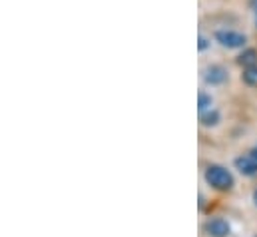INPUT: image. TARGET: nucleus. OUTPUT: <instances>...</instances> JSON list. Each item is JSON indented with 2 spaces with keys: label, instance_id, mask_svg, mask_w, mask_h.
Returning <instances> with one entry per match:
<instances>
[{
  "label": "nucleus",
  "instance_id": "1",
  "mask_svg": "<svg viewBox=\"0 0 257 237\" xmlns=\"http://www.w3.org/2000/svg\"><path fill=\"white\" fill-rule=\"evenodd\" d=\"M205 181L219 191H229L233 187V176L223 166H209L205 170Z\"/></svg>",
  "mask_w": 257,
  "mask_h": 237
},
{
  "label": "nucleus",
  "instance_id": "2",
  "mask_svg": "<svg viewBox=\"0 0 257 237\" xmlns=\"http://www.w3.org/2000/svg\"><path fill=\"white\" fill-rule=\"evenodd\" d=\"M215 40L223 46V48H243L247 38L245 34L233 32V30H217L215 32Z\"/></svg>",
  "mask_w": 257,
  "mask_h": 237
},
{
  "label": "nucleus",
  "instance_id": "3",
  "mask_svg": "<svg viewBox=\"0 0 257 237\" xmlns=\"http://www.w3.org/2000/svg\"><path fill=\"white\" fill-rule=\"evenodd\" d=\"M203 80L209 86H219V84H223L227 80V70L223 66H219V64H211V66H207L203 70Z\"/></svg>",
  "mask_w": 257,
  "mask_h": 237
},
{
  "label": "nucleus",
  "instance_id": "4",
  "mask_svg": "<svg viewBox=\"0 0 257 237\" xmlns=\"http://www.w3.org/2000/svg\"><path fill=\"white\" fill-rule=\"evenodd\" d=\"M231 231L229 223L221 217H211L205 221V233L209 237H227Z\"/></svg>",
  "mask_w": 257,
  "mask_h": 237
},
{
  "label": "nucleus",
  "instance_id": "5",
  "mask_svg": "<svg viewBox=\"0 0 257 237\" xmlns=\"http://www.w3.org/2000/svg\"><path fill=\"white\" fill-rule=\"evenodd\" d=\"M235 168L241 176H247V178H253L257 176V160L253 156H241L235 160Z\"/></svg>",
  "mask_w": 257,
  "mask_h": 237
},
{
  "label": "nucleus",
  "instance_id": "6",
  "mask_svg": "<svg viewBox=\"0 0 257 237\" xmlns=\"http://www.w3.org/2000/svg\"><path fill=\"white\" fill-rule=\"evenodd\" d=\"M237 62H239L241 66H245V68L257 66V50H253V48H247V50H243V52L239 54Z\"/></svg>",
  "mask_w": 257,
  "mask_h": 237
},
{
  "label": "nucleus",
  "instance_id": "7",
  "mask_svg": "<svg viewBox=\"0 0 257 237\" xmlns=\"http://www.w3.org/2000/svg\"><path fill=\"white\" fill-rule=\"evenodd\" d=\"M199 122H201L203 126H207V128H209V126H215V124L219 122V114L209 108V110H205V112L199 114Z\"/></svg>",
  "mask_w": 257,
  "mask_h": 237
},
{
  "label": "nucleus",
  "instance_id": "8",
  "mask_svg": "<svg viewBox=\"0 0 257 237\" xmlns=\"http://www.w3.org/2000/svg\"><path fill=\"white\" fill-rule=\"evenodd\" d=\"M241 80L249 86V88H257V66H251V68H245Z\"/></svg>",
  "mask_w": 257,
  "mask_h": 237
},
{
  "label": "nucleus",
  "instance_id": "9",
  "mask_svg": "<svg viewBox=\"0 0 257 237\" xmlns=\"http://www.w3.org/2000/svg\"><path fill=\"white\" fill-rule=\"evenodd\" d=\"M211 104H213L211 96H207L205 92H199V96H197V108H199V112L209 110V108H211Z\"/></svg>",
  "mask_w": 257,
  "mask_h": 237
},
{
  "label": "nucleus",
  "instance_id": "10",
  "mask_svg": "<svg viewBox=\"0 0 257 237\" xmlns=\"http://www.w3.org/2000/svg\"><path fill=\"white\" fill-rule=\"evenodd\" d=\"M207 48V40L203 36H199V50H205Z\"/></svg>",
  "mask_w": 257,
  "mask_h": 237
},
{
  "label": "nucleus",
  "instance_id": "11",
  "mask_svg": "<svg viewBox=\"0 0 257 237\" xmlns=\"http://www.w3.org/2000/svg\"><path fill=\"white\" fill-rule=\"evenodd\" d=\"M251 156H253V158L257 160V148H253V150H251Z\"/></svg>",
  "mask_w": 257,
  "mask_h": 237
},
{
  "label": "nucleus",
  "instance_id": "12",
  "mask_svg": "<svg viewBox=\"0 0 257 237\" xmlns=\"http://www.w3.org/2000/svg\"><path fill=\"white\" fill-rule=\"evenodd\" d=\"M253 201H255V205H257V189L253 191Z\"/></svg>",
  "mask_w": 257,
  "mask_h": 237
},
{
  "label": "nucleus",
  "instance_id": "13",
  "mask_svg": "<svg viewBox=\"0 0 257 237\" xmlns=\"http://www.w3.org/2000/svg\"><path fill=\"white\" fill-rule=\"evenodd\" d=\"M255 24H257V12H255Z\"/></svg>",
  "mask_w": 257,
  "mask_h": 237
}]
</instances>
